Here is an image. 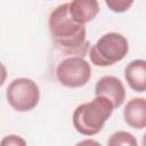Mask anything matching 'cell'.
Instances as JSON below:
<instances>
[{"mask_svg": "<svg viewBox=\"0 0 146 146\" xmlns=\"http://www.w3.org/2000/svg\"><path fill=\"white\" fill-rule=\"evenodd\" d=\"M51 40L55 47L70 56H84L89 42L84 25L74 22L68 14V3L57 6L48 19Z\"/></svg>", "mask_w": 146, "mask_h": 146, "instance_id": "cell-1", "label": "cell"}, {"mask_svg": "<svg viewBox=\"0 0 146 146\" xmlns=\"http://www.w3.org/2000/svg\"><path fill=\"white\" fill-rule=\"evenodd\" d=\"M114 111L112 103L103 96H96L88 103L80 104L73 112L72 121L75 130L83 136L97 135Z\"/></svg>", "mask_w": 146, "mask_h": 146, "instance_id": "cell-2", "label": "cell"}, {"mask_svg": "<svg viewBox=\"0 0 146 146\" xmlns=\"http://www.w3.org/2000/svg\"><path fill=\"white\" fill-rule=\"evenodd\" d=\"M129 51L125 36L117 32H108L102 35L89 50V58L95 66L107 67L121 62Z\"/></svg>", "mask_w": 146, "mask_h": 146, "instance_id": "cell-3", "label": "cell"}, {"mask_svg": "<svg viewBox=\"0 0 146 146\" xmlns=\"http://www.w3.org/2000/svg\"><path fill=\"white\" fill-rule=\"evenodd\" d=\"M6 97L9 105L15 111L29 112L39 104L40 90L32 79L17 78L7 87Z\"/></svg>", "mask_w": 146, "mask_h": 146, "instance_id": "cell-4", "label": "cell"}, {"mask_svg": "<svg viewBox=\"0 0 146 146\" xmlns=\"http://www.w3.org/2000/svg\"><path fill=\"white\" fill-rule=\"evenodd\" d=\"M91 76L90 64L82 56H70L63 59L56 68V78L67 88L86 86Z\"/></svg>", "mask_w": 146, "mask_h": 146, "instance_id": "cell-5", "label": "cell"}, {"mask_svg": "<svg viewBox=\"0 0 146 146\" xmlns=\"http://www.w3.org/2000/svg\"><path fill=\"white\" fill-rule=\"evenodd\" d=\"M95 96L106 97L114 108L120 107L125 100V89L121 80L113 75L100 78L95 86Z\"/></svg>", "mask_w": 146, "mask_h": 146, "instance_id": "cell-6", "label": "cell"}, {"mask_svg": "<svg viewBox=\"0 0 146 146\" xmlns=\"http://www.w3.org/2000/svg\"><path fill=\"white\" fill-rule=\"evenodd\" d=\"M123 117L129 127L144 129L146 127V99L143 97L131 98L124 106Z\"/></svg>", "mask_w": 146, "mask_h": 146, "instance_id": "cell-7", "label": "cell"}, {"mask_svg": "<svg viewBox=\"0 0 146 146\" xmlns=\"http://www.w3.org/2000/svg\"><path fill=\"white\" fill-rule=\"evenodd\" d=\"M98 13V0H72L68 3V14L71 18L82 25L91 22Z\"/></svg>", "mask_w": 146, "mask_h": 146, "instance_id": "cell-8", "label": "cell"}, {"mask_svg": "<svg viewBox=\"0 0 146 146\" xmlns=\"http://www.w3.org/2000/svg\"><path fill=\"white\" fill-rule=\"evenodd\" d=\"M124 79L129 87L136 92H145L146 90V62L144 59H135L124 68Z\"/></svg>", "mask_w": 146, "mask_h": 146, "instance_id": "cell-9", "label": "cell"}, {"mask_svg": "<svg viewBox=\"0 0 146 146\" xmlns=\"http://www.w3.org/2000/svg\"><path fill=\"white\" fill-rule=\"evenodd\" d=\"M137 139L135 136L128 131H116L114 132L107 140V145L110 146H120V145H125V146H136Z\"/></svg>", "mask_w": 146, "mask_h": 146, "instance_id": "cell-10", "label": "cell"}, {"mask_svg": "<svg viewBox=\"0 0 146 146\" xmlns=\"http://www.w3.org/2000/svg\"><path fill=\"white\" fill-rule=\"evenodd\" d=\"M105 3L113 13L121 14L131 8V6L133 5V0H105Z\"/></svg>", "mask_w": 146, "mask_h": 146, "instance_id": "cell-11", "label": "cell"}, {"mask_svg": "<svg viewBox=\"0 0 146 146\" xmlns=\"http://www.w3.org/2000/svg\"><path fill=\"white\" fill-rule=\"evenodd\" d=\"M0 145L2 146H11V145H15V146H19V145H26V141L19 137V136H16V135H9V136H6L1 141H0Z\"/></svg>", "mask_w": 146, "mask_h": 146, "instance_id": "cell-12", "label": "cell"}, {"mask_svg": "<svg viewBox=\"0 0 146 146\" xmlns=\"http://www.w3.org/2000/svg\"><path fill=\"white\" fill-rule=\"evenodd\" d=\"M6 79H7V68L0 62V87L6 82Z\"/></svg>", "mask_w": 146, "mask_h": 146, "instance_id": "cell-13", "label": "cell"}]
</instances>
